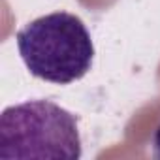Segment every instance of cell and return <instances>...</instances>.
<instances>
[{"mask_svg": "<svg viewBox=\"0 0 160 160\" xmlns=\"http://www.w3.org/2000/svg\"><path fill=\"white\" fill-rule=\"evenodd\" d=\"M17 47L34 77L57 85L81 79L94 58V45L85 23L66 12L30 21L17 32Z\"/></svg>", "mask_w": 160, "mask_h": 160, "instance_id": "1", "label": "cell"}, {"mask_svg": "<svg viewBox=\"0 0 160 160\" xmlns=\"http://www.w3.org/2000/svg\"><path fill=\"white\" fill-rule=\"evenodd\" d=\"M152 156L154 158H160V122L152 134Z\"/></svg>", "mask_w": 160, "mask_h": 160, "instance_id": "3", "label": "cell"}, {"mask_svg": "<svg viewBox=\"0 0 160 160\" xmlns=\"http://www.w3.org/2000/svg\"><path fill=\"white\" fill-rule=\"evenodd\" d=\"M81 156L77 117L49 100H30L0 115V158Z\"/></svg>", "mask_w": 160, "mask_h": 160, "instance_id": "2", "label": "cell"}]
</instances>
